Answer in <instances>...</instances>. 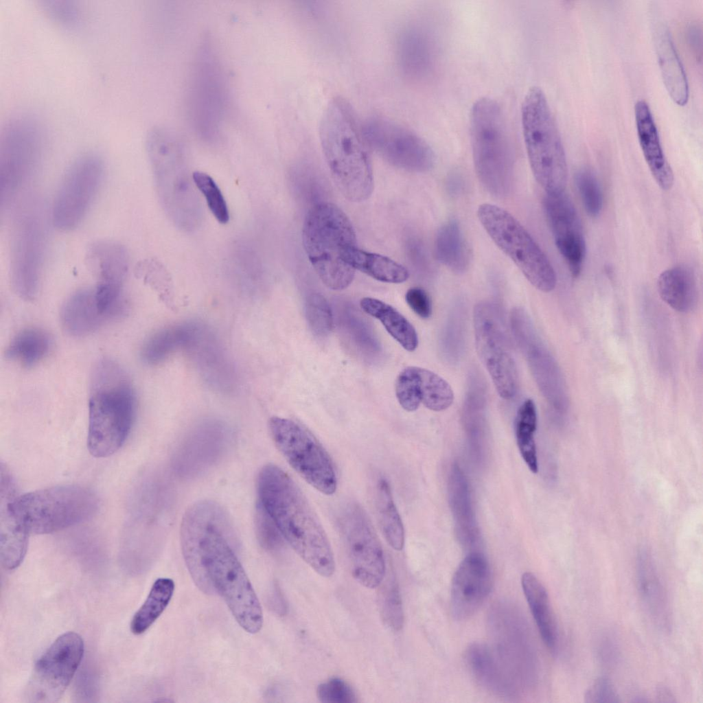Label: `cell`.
Here are the masks:
<instances>
[{"label":"cell","mask_w":703,"mask_h":703,"mask_svg":"<svg viewBox=\"0 0 703 703\" xmlns=\"http://www.w3.org/2000/svg\"><path fill=\"white\" fill-rule=\"evenodd\" d=\"M319 138L332 179L352 202L368 199L373 190L369 146L362 123L351 104L341 96L327 104L319 124Z\"/></svg>","instance_id":"3"},{"label":"cell","mask_w":703,"mask_h":703,"mask_svg":"<svg viewBox=\"0 0 703 703\" xmlns=\"http://www.w3.org/2000/svg\"><path fill=\"white\" fill-rule=\"evenodd\" d=\"M660 298L679 312H691L697 303V284L693 273L686 266H678L664 270L657 280Z\"/></svg>","instance_id":"30"},{"label":"cell","mask_w":703,"mask_h":703,"mask_svg":"<svg viewBox=\"0 0 703 703\" xmlns=\"http://www.w3.org/2000/svg\"><path fill=\"white\" fill-rule=\"evenodd\" d=\"M510 323L515 341L542 393L554 408H562L565 395L559 369L531 318L524 309L515 308L510 314Z\"/></svg>","instance_id":"19"},{"label":"cell","mask_w":703,"mask_h":703,"mask_svg":"<svg viewBox=\"0 0 703 703\" xmlns=\"http://www.w3.org/2000/svg\"><path fill=\"white\" fill-rule=\"evenodd\" d=\"M41 155L40 140L32 129L14 128L5 132L0 151L1 209L14 208L34 177Z\"/></svg>","instance_id":"17"},{"label":"cell","mask_w":703,"mask_h":703,"mask_svg":"<svg viewBox=\"0 0 703 703\" xmlns=\"http://www.w3.org/2000/svg\"><path fill=\"white\" fill-rule=\"evenodd\" d=\"M477 216L494 244L535 288L544 292L555 288L557 277L550 260L514 216L490 203L479 205Z\"/></svg>","instance_id":"10"},{"label":"cell","mask_w":703,"mask_h":703,"mask_svg":"<svg viewBox=\"0 0 703 703\" xmlns=\"http://www.w3.org/2000/svg\"><path fill=\"white\" fill-rule=\"evenodd\" d=\"M103 172V162L95 154H84L72 163L54 200L51 217L54 226L62 231L78 227L97 193Z\"/></svg>","instance_id":"15"},{"label":"cell","mask_w":703,"mask_h":703,"mask_svg":"<svg viewBox=\"0 0 703 703\" xmlns=\"http://www.w3.org/2000/svg\"><path fill=\"white\" fill-rule=\"evenodd\" d=\"M306 317L312 332L319 337L330 334L333 329L332 312L326 299L321 294H310L305 305Z\"/></svg>","instance_id":"41"},{"label":"cell","mask_w":703,"mask_h":703,"mask_svg":"<svg viewBox=\"0 0 703 703\" xmlns=\"http://www.w3.org/2000/svg\"><path fill=\"white\" fill-rule=\"evenodd\" d=\"M655 47L658 62L666 89L671 100L684 106L689 99V85L683 65L668 29L660 24L655 30Z\"/></svg>","instance_id":"24"},{"label":"cell","mask_w":703,"mask_h":703,"mask_svg":"<svg viewBox=\"0 0 703 703\" xmlns=\"http://www.w3.org/2000/svg\"><path fill=\"white\" fill-rule=\"evenodd\" d=\"M521 584L541 638L546 646L555 652L558 643V632L548 593L541 581L531 573L522 575Z\"/></svg>","instance_id":"29"},{"label":"cell","mask_w":703,"mask_h":703,"mask_svg":"<svg viewBox=\"0 0 703 703\" xmlns=\"http://www.w3.org/2000/svg\"><path fill=\"white\" fill-rule=\"evenodd\" d=\"M18 203L10 231V278L16 293L25 300L36 295L47 244L45 210L36 197Z\"/></svg>","instance_id":"9"},{"label":"cell","mask_w":703,"mask_h":703,"mask_svg":"<svg viewBox=\"0 0 703 703\" xmlns=\"http://www.w3.org/2000/svg\"><path fill=\"white\" fill-rule=\"evenodd\" d=\"M351 264L355 270L382 282L400 284L409 277L408 270L402 264L380 254L356 248L352 255Z\"/></svg>","instance_id":"38"},{"label":"cell","mask_w":703,"mask_h":703,"mask_svg":"<svg viewBox=\"0 0 703 703\" xmlns=\"http://www.w3.org/2000/svg\"><path fill=\"white\" fill-rule=\"evenodd\" d=\"M364 312L378 319L390 335L406 350L413 352L418 345V337L413 325L395 308L379 299L365 297L360 300Z\"/></svg>","instance_id":"33"},{"label":"cell","mask_w":703,"mask_h":703,"mask_svg":"<svg viewBox=\"0 0 703 703\" xmlns=\"http://www.w3.org/2000/svg\"><path fill=\"white\" fill-rule=\"evenodd\" d=\"M51 347V339L47 332L39 328H27L12 339L5 355L24 366L32 367L47 356Z\"/></svg>","instance_id":"37"},{"label":"cell","mask_w":703,"mask_h":703,"mask_svg":"<svg viewBox=\"0 0 703 703\" xmlns=\"http://www.w3.org/2000/svg\"><path fill=\"white\" fill-rule=\"evenodd\" d=\"M302 237L307 256L322 282L334 290L348 287L355 275L351 259L358 246L347 215L333 203H317L306 216Z\"/></svg>","instance_id":"5"},{"label":"cell","mask_w":703,"mask_h":703,"mask_svg":"<svg viewBox=\"0 0 703 703\" xmlns=\"http://www.w3.org/2000/svg\"><path fill=\"white\" fill-rule=\"evenodd\" d=\"M268 425L275 445L290 467L317 491L334 494L338 484L334 465L317 439L290 419L273 417Z\"/></svg>","instance_id":"12"},{"label":"cell","mask_w":703,"mask_h":703,"mask_svg":"<svg viewBox=\"0 0 703 703\" xmlns=\"http://www.w3.org/2000/svg\"><path fill=\"white\" fill-rule=\"evenodd\" d=\"M60 318L66 332L76 337L93 332L109 319L99 308L94 288L73 293L63 304Z\"/></svg>","instance_id":"25"},{"label":"cell","mask_w":703,"mask_h":703,"mask_svg":"<svg viewBox=\"0 0 703 703\" xmlns=\"http://www.w3.org/2000/svg\"><path fill=\"white\" fill-rule=\"evenodd\" d=\"M0 560L3 568L14 570L22 562L27 549L29 533L19 522L13 503L19 495L14 480L1 464Z\"/></svg>","instance_id":"22"},{"label":"cell","mask_w":703,"mask_h":703,"mask_svg":"<svg viewBox=\"0 0 703 703\" xmlns=\"http://www.w3.org/2000/svg\"><path fill=\"white\" fill-rule=\"evenodd\" d=\"M404 45V58L410 68L421 70L428 63V49L426 43L422 37L408 38Z\"/></svg>","instance_id":"47"},{"label":"cell","mask_w":703,"mask_h":703,"mask_svg":"<svg viewBox=\"0 0 703 703\" xmlns=\"http://www.w3.org/2000/svg\"><path fill=\"white\" fill-rule=\"evenodd\" d=\"M492 574L485 557L470 553L456 570L451 586L450 606L453 616L465 620L472 616L489 593Z\"/></svg>","instance_id":"21"},{"label":"cell","mask_w":703,"mask_h":703,"mask_svg":"<svg viewBox=\"0 0 703 703\" xmlns=\"http://www.w3.org/2000/svg\"><path fill=\"white\" fill-rule=\"evenodd\" d=\"M637 581L643 602L650 616L660 628L670 626V614L662 581L651 556L642 552L637 560Z\"/></svg>","instance_id":"26"},{"label":"cell","mask_w":703,"mask_h":703,"mask_svg":"<svg viewBox=\"0 0 703 703\" xmlns=\"http://www.w3.org/2000/svg\"><path fill=\"white\" fill-rule=\"evenodd\" d=\"M467 663L477 681L496 695H514L517 691L505 673L491 649L481 643L472 644L465 654Z\"/></svg>","instance_id":"28"},{"label":"cell","mask_w":703,"mask_h":703,"mask_svg":"<svg viewBox=\"0 0 703 703\" xmlns=\"http://www.w3.org/2000/svg\"><path fill=\"white\" fill-rule=\"evenodd\" d=\"M135 397L128 376L115 362L97 363L91 378L87 448L96 458L115 453L127 439L135 417Z\"/></svg>","instance_id":"4"},{"label":"cell","mask_w":703,"mask_h":703,"mask_svg":"<svg viewBox=\"0 0 703 703\" xmlns=\"http://www.w3.org/2000/svg\"><path fill=\"white\" fill-rule=\"evenodd\" d=\"M174 589L170 578L161 577L154 582L147 599L131 620L130 630L134 634L144 633L157 620L170 602Z\"/></svg>","instance_id":"36"},{"label":"cell","mask_w":703,"mask_h":703,"mask_svg":"<svg viewBox=\"0 0 703 703\" xmlns=\"http://www.w3.org/2000/svg\"><path fill=\"white\" fill-rule=\"evenodd\" d=\"M255 528L259 541L266 549H274L283 538L275 524L257 503L255 511Z\"/></svg>","instance_id":"45"},{"label":"cell","mask_w":703,"mask_h":703,"mask_svg":"<svg viewBox=\"0 0 703 703\" xmlns=\"http://www.w3.org/2000/svg\"><path fill=\"white\" fill-rule=\"evenodd\" d=\"M257 503L282 538L315 572L329 577L335 571L334 553L321 522L293 479L273 464L262 468L257 478Z\"/></svg>","instance_id":"2"},{"label":"cell","mask_w":703,"mask_h":703,"mask_svg":"<svg viewBox=\"0 0 703 703\" xmlns=\"http://www.w3.org/2000/svg\"><path fill=\"white\" fill-rule=\"evenodd\" d=\"M634 117L638 142L649 169L658 185L662 190H669L673 185V172L665 158L656 125L646 102L638 100L636 103Z\"/></svg>","instance_id":"23"},{"label":"cell","mask_w":703,"mask_h":703,"mask_svg":"<svg viewBox=\"0 0 703 703\" xmlns=\"http://www.w3.org/2000/svg\"><path fill=\"white\" fill-rule=\"evenodd\" d=\"M380 610L385 624L393 631H399L404 624V612L400 589L393 577L388 579L380 595Z\"/></svg>","instance_id":"40"},{"label":"cell","mask_w":703,"mask_h":703,"mask_svg":"<svg viewBox=\"0 0 703 703\" xmlns=\"http://www.w3.org/2000/svg\"><path fill=\"white\" fill-rule=\"evenodd\" d=\"M543 207L559 252L575 277L584 262L586 246L577 211L570 198L562 192L546 194Z\"/></svg>","instance_id":"20"},{"label":"cell","mask_w":703,"mask_h":703,"mask_svg":"<svg viewBox=\"0 0 703 703\" xmlns=\"http://www.w3.org/2000/svg\"><path fill=\"white\" fill-rule=\"evenodd\" d=\"M470 132L480 182L494 196L507 195L513 180V143L507 117L497 101L483 97L473 104Z\"/></svg>","instance_id":"6"},{"label":"cell","mask_w":703,"mask_h":703,"mask_svg":"<svg viewBox=\"0 0 703 703\" xmlns=\"http://www.w3.org/2000/svg\"><path fill=\"white\" fill-rule=\"evenodd\" d=\"M227 512L203 500L185 512L180 529L182 554L190 575L205 594H219L238 625L255 634L264 623L262 609L235 550L237 533Z\"/></svg>","instance_id":"1"},{"label":"cell","mask_w":703,"mask_h":703,"mask_svg":"<svg viewBox=\"0 0 703 703\" xmlns=\"http://www.w3.org/2000/svg\"><path fill=\"white\" fill-rule=\"evenodd\" d=\"M86 262L97 283L122 286L128 269L125 247L113 241H98L89 247Z\"/></svg>","instance_id":"27"},{"label":"cell","mask_w":703,"mask_h":703,"mask_svg":"<svg viewBox=\"0 0 703 703\" xmlns=\"http://www.w3.org/2000/svg\"><path fill=\"white\" fill-rule=\"evenodd\" d=\"M435 252L437 260L453 273L461 274L467 270L471 259L470 250L456 220H448L438 229Z\"/></svg>","instance_id":"32"},{"label":"cell","mask_w":703,"mask_h":703,"mask_svg":"<svg viewBox=\"0 0 703 703\" xmlns=\"http://www.w3.org/2000/svg\"><path fill=\"white\" fill-rule=\"evenodd\" d=\"M198 323L187 322L159 330L150 336L143 344L141 356L148 365H156L179 349H186L197 327Z\"/></svg>","instance_id":"31"},{"label":"cell","mask_w":703,"mask_h":703,"mask_svg":"<svg viewBox=\"0 0 703 703\" xmlns=\"http://www.w3.org/2000/svg\"><path fill=\"white\" fill-rule=\"evenodd\" d=\"M575 180L586 213L597 217L603 207V194L597 176L590 170L581 169L576 173Z\"/></svg>","instance_id":"42"},{"label":"cell","mask_w":703,"mask_h":703,"mask_svg":"<svg viewBox=\"0 0 703 703\" xmlns=\"http://www.w3.org/2000/svg\"><path fill=\"white\" fill-rule=\"evenodd\" d=\"M416 399L427 408L441 411L453 402L454 393L450 384L437 373L419 367H408Z\"/></svg>","instance_id":"34"},{"label":"cell","mask_w":703,"mask_h":703,"mask_svg":"<svg viewBox=\"0 0 703 703\" xmlns=\"http://www.w3.org/2000/svg\"><path fill=\"white\" fill-rule=\"evenodd\" d=\"M656 697L659 702H673L676 701L675 697L670 690L664 686L658 687L656 691Z\"/></svg>","instance_id":"49"},{"label":"cell","mask_w":703,"mask_h":703,"mask_svg":"<svg viewBox=\"0 0 703 703\" xmlns=\"http://www.w3.org/2000/svg\"><path fill=\"white\" fill-rule=\"evenodd\" d=\"M317 698L324 703H352L357 702L351 686L340 678H332L320 684L316 689Z\"/></svg>","instance_id":"44"},{"label":"cell","mask_w":703,"mask_h":703,"mask_svg":"<svg viewBox=\"0 0 703 703\" xmlns=\"http://www.w3.org/2000/svg\"><path fill=\"white\" fill-rule=\"evenodd\" d=\"M362 125L369 148L393 165L417 172L433 166L432 148L409 128L380 115L369 117Z\"/></svg>","instance_id":"14"},{"label":"cell","mask_w":703,"mask_h":703,"mask_svg":"<svg viewBox=\"0 0 703 703\" xmlns=\"http://www.w3.org/2000/svg\"><path fill=\"white\" fill-rule=\"evenodd\" d=\"M16 516L29 534H48L84 522L99 506L88 488L60 485L18 495L13 503Z\"/></svg>","instance_id":"8"},{"label":"cell","mask_w":703,"mask_h":703,"mask_svg":"<svg viewBox=\"0 0 703 703\" xmlns=\"http://www.w3.org/2000/svg\"><path fill=\"white\" fill-rule=\"evenodd\" d=\"M473 321L479 357L499 395L510 400L517 392L518 374L503 312L494 303L481 302L474 307Z\"/></svg>","instance_id":"11"},{"label":"cell","mask_w":703,"mask_h":703,"mask_svg":"<svg viewBox=\"0 0 703 703\" xmlns=\"http://www.w3.org/2000/svg\"><path fill=\"white\" fill-rule=\"evenodd\" d=\"M492 626L496 650L494 654L505 673L518 690V684L529 683L535 676V663L531 639L517 612L506 606L494 609Z\"/></svg>","instance_id":"18"},{"label":"cell","mask_w":703,"mask_h":703,"mask_svg":"<svg viewBox=\"0 0 703 703\" xmlns=\"http://www.w3.org/2000/svg\"><path fill=\"white\" fill-rule=\"evenodd\" d=\"M84 642L77 633L58 636L37 660L25 691L30 702L59 700L75 675L84 655Z\"/></svg>","instance_id":"13"},{"label":"cell","mask_w":703,"mask_h":703,"mask_svg":"<svg viewBox=\"0 0 703 703\" xmlns=\"http://www.w3.org/2000/svg\"><path fill=\"white\" fill-rule=\"evenodd\" d=\"M405 299L408 306L419 317L428 319L432 314V304L426 292L421 288L408 289Z\"/></svg>","instance_id":"48"},{"label":"cell","mask_w":703,"mask_h":703,"mask_svg":"<svg viewBox=\"0 0 703 703\" xmlns=\"http://www.w3.org/2000/svg\"><path fill=\"white\" fill-rule=\"evenodd\" d=\"M340 524L354 577L366 588L378 587L385 575L384 555L367 513L352 503L344 509Z\"/></svg>","instance_id":"16"},{"label":"cell","mask_w":703,"mask_h":703,"mask_svg":"<svg viewBox=\"0 0 703 703\" xmlns=\"http://www.w3.org/2000/svg\"><path fill=\"white\" fill-rule=\"evenodd\" d=\"M537 428V412L534 402L527 399L518 408L516 418V436L522 459L533 473L538 471L534 435Z\"/></svg>","instance_id":"39"},{"label":"cell","mask_w":703,"mask_h":703,"mask_svg":"<svg viewBox=\"0 0 703 703\" xmlns=\"http://www.w3.org/2000/svg\"><path fill=\"white\" fill-rule=\"evenodd\" d=\"M193 180L205 196L207 205L216 220L226 224L229 220V210L223 195L214 179L202 172L193 173Z\"/></svg>","instance_id":"43"},{"label":"cell","mask_w":703,"mask_h":703,"mask_svg":"<svg viewBox=\"0 0 703 703\" xmlns=\"http://www.w3.org/2000/svg\"><path fill=\"white\" fill-rule=\"evenodd\" d=\"M525 144L533 176L546 194L564 192L568 167L560 132L543 91L532 87L521 106Z\"/></svg>","instance_id":"7"},{"label":"cell","mask_w":703,"mask_h":703,"mask_svg":"<svg viewBox=\"0 0 703 703\" xmlns=\"http://www.w3.org/2000/svg\"><path fill=\"white\" fill-rule=\"evenodd\" d=\"M375 502L379 525L387 542L394 550L401 551L405 541L404 525L390 484L384 477L376 484Z\"/></svg>","instance_id":"35"},{"label":"cell","mask_w":703,"mask_h":703,"mask_svg":"<svg viewBox=\"0 0 703 703\" xmlns=\"http://www.w3.org/2000/svg\"><path fill=\"white\" fill-rule=\"evenodd\" d=\"M584 702L588 703L619 702V695L609 679L598 678L585 691Z\"/></svg>","instance_id":"46"}]
</instances>
